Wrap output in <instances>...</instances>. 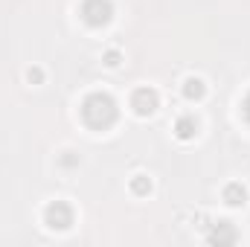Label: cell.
<instances>
[{"mask_svg": "<svg viewBox=\"0 0 250 247\" xmlns=\"http://www.w3.org/2000/svg\"><path fill=\"white\" fill-rule=\"evenodd\" d=\"M117 102L111 93H90L84 102H82V120L96 128V131H105L117 123Z\"/></svg>", "mask_w": 250, "mask_h": 247, "instance_id": "6da1fadb", "label": "cell"}, {"mask_svg": "<svg viewBox=\"0 0 250 247\" xmlns=\"http://www.w3.org/2000/svg\"><path fill=\"white\" fill-rule=\"evenodd\" d=\"M79 15H82V21H84L87 26L99 29V26L111 23V18H114V6H111V0H84L82 9H79Z\"/></svg>", "mask_w": 250, "mask_h": 247, "instance_id": "7a4b0ae2", "label": "cell"}, {"mask_svg": "<svg viewBox=\"0 0 250 247\" xmlns=\"http://www.w3.org/2000/svg\"><path fill=\"white\" fill-rule=\"evenodd\" d=\"M44 224H47L50 230H70V224H73V209H70V204L53 201V204L44 209Z\"/></svg>", "mask_w": 250, "mask_h": 247, "instance_id": "3957f363", "label": "cell"}, {"mask_svg": "<svg viewBox=\"0 0 250 247\" xmlns=\"http://www.w3.org/2000/svg\"><path fill=\"white\" fill-rule=\"evenodd\" d=\"M157 102H160L157 90H151V87H137L134 96H131V108H134L137 117H151L157 111Z\"/></svg>", "mask_w": 250, "mask_h": 247, "instance_id": "277c9868", "label": "cell"}, {"mask_svg": "<svg viewBox=\"0 0 250 247\" xmlns=\"http://www.w3.org/2000/svg\"><path fill=\"white\" fill-rule=\"evenodd\" d=\"M209 242L215 245H233L236 242V227H233V221H218L215 224V230L209 233Z\"/></svg>", "mask_w": 250, "mask_h": 247, "instance_id": "5b68a950", "label": "cell"}, {"mask_svg": "<svg viewBox=\"0 0 250 247\" xmlns=\"http://www.w3.org/2000/svg\"><path fill=\"white\" fill-rule=\"evenodd\" d=\"M224 204L227 206H245L248 204V189L242 184H227L224 186Z\"/></svg>", "mask_w": 250, "mask_h": 247, "instance_id": "8992f818", "label": "cell"}, {"mask_svg": "<svg viewBox=\"0 0 250 247\" xmlns=\"http://www.w3.org/2000/svg\"><path fill=\"white\" fill-rule=\"evenodd\" d=\"M195 134H198V120H195V117L187 114V117H181V120L175 123V137H178V140H192Z\"/></svg>", "mask_w": 250, "mask_h": 247, "instance_id": "52a82bcc", "label": "cell"}, {"mask_svg": "<svg viewBox=\"0 0 250 247\" xmlns=\"http://www.w3.org/2000/svg\"><path fill=\"white\" fill-rule=\"evenodd\" d=\"M204 93H207V87H204V82H201L198 76H189L187 82H184V96H187L189 102L204 99Z\"/></svg>", "mask_w": 250, "mask_h": 247, "instance_id": "ba28073f", "label": "cell"}, {"mask_svg": "<svg viewBox=\"0 0 250 247\" xmlns=\"http://www.w3.org/2000/svg\"><path fill=\"white\" fill-rule=\"evenodd\" d=\"M131 192H134V195H148V192H151V181H148L146 175H134V178H131Z\"/></svg>", "mask_w": 250, "mask_h": 247, "instance_id": "9c48e42d", "label": "cell"}, {"mask_svg": "<svg viewBox=\"0 0 250 247\" xmlns=\"http://www.w3.org/2000/svg\"><path fill=\"white\" fill-rule=\"evenodd\" d=\"M102 62L108 64V67H120V62H123V56H120V50H108V53L102 56Z\"/></svg>", "mask_w": 250, "mask_h": 247, "instance_id": "30bf717a", "label": "cell"}, {"mask_svg": "<svg viewBox=\"0 0 250 247\" xmlns=\"http://www.w3.org/2000/svg\"><path fill=\"white\" fill-rule=\"evenodd\" d=\"M26 79H29L32 84H41V82H44V70H41V67H29V70H26Z\"/></svg>", "mask_w": 250, "mask_h": 247, "instance_id": "8fae6325", "label": "cell"}, {"mask_svg": "<svg viewBox=\"0 0 250 247\" xmlns=\"http://www.w3.org/2000/svg\"><path fill=\"white\" fill-rule=\"evenodd\" d=\"M245 117H248V123H250V96L245 99Z\"/></svg>", "mask_w": 250, "mask_h": 247, "instance_id": "7c38bea8", "label": "cell"}]
</instances>
